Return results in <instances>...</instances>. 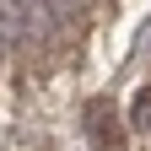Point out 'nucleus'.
Segmentation results:
<instances>
[{
	"label": "nucleus",
	"instance_id": "1",
	"mask_svg": "<svg viewBox=\"0 0 151 151\" xmlns=\"http://www.w3.org/2000/svg\"><path fill=\"white\" fill-rule=\"evenodd\" d=\"M49 11H43V0H0V38H6V49L11 43H43L49 38Z\"/></svg>",
	"mask_w": 151,
	"mask_h": 151
},
{
	"label": "nucleus",
	"instance_id": "2",
	"mask_svg": "<svg viewBox=\"0 0 151 151\" xmlns=\"http://www.w3.org/2000/svg\"><path fill=\"white\" fill-rule=\"evenodd\" d=\"M86 129H92V140H97V151H119V146H124L119 119L108 113V103H92V108H86Z\"/></svg>",
	"mask_w": 151,
	"mask_h": 151
},
{
	"label": "nucleus",
	"instance_id": "3",
	"mask_svg": "<svg viewBox=\"0 0 151 151\" xmlns=\"http://www.w3.org/2000/svg\"><path fill=\"white\" fill-rule=\"evenodd\" d=\"M43 11H49V22L60 27V22H76V16L86 11V0H43Z\"/></svg>",
	"mask_w": 151,
	"mask_h": 151
},
{
	"label": "nucleus",
	"instance_id": "4",
	"mask_svg": "<svg viewBox=\"0 0 151 151\" xmlns=\"http://www.w3.org/2000/svg\"><path fill=\"white\" fill-rule=\"evenodd\" d=\"M135 129H151V86L135 97Z\"/></svg>",
	"mask_w": 151,
	"mask_h": 151
},
{
	"label": "nucleus",
	"instance_id": "5",
	"mask_svg": "<svg viewBox=\"0 0 151 151\" xmlns=\"http://www.w3.org/2000/svg\"><path fill=\"white\" fill-rule=\"evenodd\" d=\"M0 60H6V38H0Z\"/></svg>",
	"mask_w": 151,
	"mask_h": 151
}]
</instances>
